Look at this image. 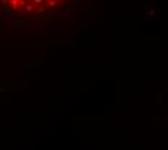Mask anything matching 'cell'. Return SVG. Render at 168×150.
<instances>
[{
  "instance_id": "6da1fadb",
  "label": "cell",
  "mask_w": 168,
  "mask_h": 150,
  "mask_svg": "<svg viewBox=\"0 0 168 150\" xmlns=\"http://www.w3.org/2000/svg\"><path fill=\"white\" fill-rule=\"evenodd\" d=\"M64 2H2V15L9 25H25L46 20L65 7Z\"/></svg>"
}]
</instances>
